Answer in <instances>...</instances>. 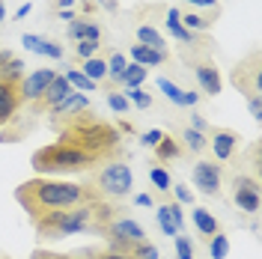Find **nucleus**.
<instances>
[{"label":"nucleus","instance_id":"21","mask_svg":"<svg viewBox=\"0 0 262 259\" xmlns=\"http://www.w3.org/2000/svg\"><path fill=\"white\" fill-rule=\"evenodd\" d=\"M83 75L90 78L93 83H98V81H104L107 78V63L101 60V57H90V60H83V69H81Z\"/></svg>","mask_w":262,"mask_h":259},{"label":"nucleus","instance_id":"40","mask_svg":"<svg viewBox=\"0 0 262 259\" xmlns=\"http://www.w3.org/2000/svg\"><path fill=\"white\" fill-rule=\"evenodd\" d=\"M161 137H164V131L152 128V131H146V134H143V140H140V143H143V146H149V149H155V146H158V140H161Z\"/></svg>","mask_w":262,"mask_h":259},{"label":"nucleus","instance_id":"19","mask_svg":"<svg viewBox=\"0 0 262 259\" xmlns=\"http://www.w3.org/2000/svg\"><path fill=\"white\" fill-rule=\"evenodd\" d=\"M167 30H170V36H176L179 42H194V33H188L185 27H182V12L179 9H170V12H167Z\"/></svg>","mask_w":262,"mask_h":259},{"label":"nucleus","instance_id":"29","mask_svg":"<svg viewBox=\"0 0 262 259\" xmlns=\"http://www.w3.org/2000/svg\"><path fill=\"white\" fill-rule=\"evenodd\" d=\"M209 253H212V259H227L229 239L224 235V232H217V235H212V239H209Z\"/></svg>","mask_w":262,"mask_h":259},{"label":"nucleus","instance_id":"26","mask_svg":"<svg viewBox=\"0 0 262 259\" xmlns=\"http://www.w3.org/2000/svg\"><path fill=\"white\" fill-rule=\"evenodd\" d=\"M63 78L69 81V87H75V90H81V93H93V90H96V83L90 81L83 72H78V69H69Z\"/></svg>","mask_w":262,"mask_h":259},{"label":"nucleus","instance_id":"27","mask_svg":"<svg viewBox=\"0 0 262 259\" xmlns=\"http://www.w3.org/2000/svg\"><path fill=\"white\" fill-rule=\"evenodd\" d=\"M75 259H131L125 253H114V250H98V247H83L78 253H72Z\"/></svg>","mask_w":262,"mask_h":259},{"label":"nucleus","instance_id":"9","mask_svg":"<svg viewBox=\"0 0 262 259\" xmlns=\"http://www.w3.org/2000/svg\"><path fill=\"white\" fill-rule=\"evenodd\" d=\"M194 188L206 197L221 194V164L217 161H196L194 164Z\"/></svg>","mask_w":262,"mask_h":259},{"label":"nucleus","instance_id":"50","mask_svg":"<svg viewBox=\"0 0 262 259\" xmlns=\"http://www.w3.org/2000/svg\"><path fill=\"white\" fill-rule=\"evenodd\" d=\"M6 18V6H3V0H0V21Z\"/></svg>","mask_w":262,"mask_h":259},{"label":"nucleus","instance_id":"37","mask_svg":"<svg viewBox=\"0 0 262 259\" xmlns=\"http://www.w3.org/2000/svg\"><path fill=\"white\" fill-rule=\"evenodd\" d=\"M75 51H78V57L90 60V57H96V54H98V42H78Z\"/></svg>","mask_w":262,"mask_h":259},{"label":"nucleus","instance_id":"1","mask_svg":"<svg viewBox=\"0 0 262 259\" xmlns=\"http://www.w3.org/2000/svg\"><path fill=\"white\" fill-rule=\"evenodd\" d=\"M101 197L104 194L98 191L93 182H63V179H48V176L27 179V182H21L15 188L18 206L27 211L30 221L42 218V214H51V211H63V209L83 206V203H96Z\"/></svg>","mask_w":262,"mask_h":259},{"label":"nucleus","instance_id":"47","mask_svg":"<svg viewBox=\"0 0 262 259\" xmlns=\"http://www.w3.org/2000/svg\"><path fill=\"white\" fill-rule=\"evenodd\" d=\"M27 12H30V3H21V6L15 9V18H24Z\"/></svg>","mask_w":262,"mask_h":259},{"label":"nucleus","instance_id":"38","mask_svg":"<svg viewBox=\"0 0 262 259\" xmlns=\"http://www.w3.org/2000/svg\"><path fill=\"white\" fill-rule=\"evenodd\" d=\"M176 253L179 259H194V250H191V242L185 235H176Z\"/></svg>","mask_w":262,"mask_h":259},{"label":"nucleus","instance_id":"39","mask_svg":"<svg viewBox=\"0 0 262 259\" xmlns=\"http://www.w3.org/2000/svg\"><path fill=\"white\" fill-rule=\"evenodd\" d=\"M30 259H75L72 253H54V250H42V247H36L30 253Z\"/></svg>","mask_w":262,"mask_h":259},{"label":"nucleus","instance_id":"48","mask_svg":"<svg viewBox=\"0 0 262 259\" xmlns=\"http://www.w3.org/2000/svg\"><path fill=\"white\" fill-rule=\"evenodd\" d=\"M188 3H194V6H217V0H188Z\"/></svg>","mask_w":262,"mask_h":259},{"label":"nucleus","instance_id":"23","mask_svg":"<svg viewBox=\"0 0 262 259\" xmlns=\"http://www.w3.org/2000/svg\"><path fill=\"white\" fill-rule=\"evenodd\" d=\"M137 42L140 45H146V48H155V51H164V39H161V33L155 30V27H137Z\"/></svg>","mask_w":262,"mask_h":259},{"label":"nucleus","instance_id":"34","mask_svg":"<svg viewBox=\"0 0 262 259\" xmlns=\"http://www.w3.org/2000/svg\"><path fill=\"white\" fill-rule=\"evenodd\" d=\"M131 259H158V247L149 242H140L134 244V250H131Z\"/></svg>","mask_w":262,"mask_h":259},{"label":"nucleus","instance_id":"18","mask_svg":"<svg viewBox=\"0 0 262 259\" xmlns=\"http://www.w3.org/2000/svg\"><path fill=\"white\" fill-rule=\"evenodd\" d=\"M131 57L137 66H161L167 60V51H155V48H146V45H131Z\"/></svg>","mask_w":262,"mask_h":259},{"label":"nucleus","instance_id":"24","mask_svg":"<svg viewBox=\"0 0 262 259\" xmlns=\"http://www.w3.org/2000/svg\"><path fill=\"white\" fill-rule=\"evenodd\" d=\"M182 140H185V146H188L191 152H196V155H200V152H203V149L209 146L206 134H203V131H196V128H191V125H188V128L182 131Z\"/></svg>","mask_w":262,"mask_h":259},{"label":"nucleus","instance_id":"46","mask_svg":"<svg viewBox=\"0 0 262 259\" xmlns=\"http://www.w3.org/2000/svg\"><path fill=\"white\" fill-rule=\"evenodd\" d=\"M196 101H200L196 93H185V107H191V104H196Z\"/></svg>","mask_w":262,"mask_h":259},{"label":"nucleus","instance_id":"7","mask_svg":"<svg viewBox=\"0 0 262 259\" xmlns=\"http://www.w3.org/2000/svg\"><path fill=\"white\" fill-rule=\"evenodd\" d=\"M232 200L242 211L256 214L259 211V182L250 176H235L232 179Z\"/></svg>","mask_w":262,"mask_h":259},{"label":"nucleus","instance_id":"14","mask_svg":"<svg viewBox=\"0 0 262 259\" xmlns=\"http://www.w3.org/2000/svg\"><path fill=\"white\" fill-rule=\"evenodd\" d=\"M238 140H242V137H238V134H235V131H229V128H217L212 134V152H214V158H217V161H229V158H232V152H235V146H238Z\"/></svg>","mask_w":262,"mask_h":259},{"label":"nucleus","instance_id":"49","mask_svg":"<svg viewBox=\"0 0 262 259\" xmlns=\"http://www.w3.org/2000/svg\"><path fill=\"white\" fill-rule=\"evenodd\" d=\"M72 3H75V0H60V3H57V6H60V9H63V12H66V9H69V6H72Z\"/></svg>","mask_w":262,"mask_h":259},{"label":"nucleus","instance_id":"17","mask_svg":"<svg viewBox=\"0 0 262 259\" xmlns=\"http://www.w3.org/2000/svg\"><path fill=\"white\" fill-rule=\"evenodd\" d=\"M194 227L200 229V235H203V239H212V235L221 232L217 218H214L209 209H203V206H196V209H194Z\"/></svg>","mask_w":262,"mask_h":259},{"label":"nucleus","instance_id":"5","mask_svg":"<svg viewBox=\"0 0 262 259\" xmlns=\"http://www.w3.org/2000/svg\"><path fill=\"white\" fill-rule=\"evenodd\" d=\"M90 182L104 197H116V200L128 197L131 188H134V176H131V167L125 161H111V164H104V167H98V170H93Z\"/></svg>","mask_w":262,"mask_h":259},{"label":"nucleus","instance_id":"36","mask_svg":"<svg viewBox=\"0 0 262 259\" xmlns=\"http://www.w3.org/2000/svg\"><path fill=\"white\" fill-rule=\"evenodd\" d=\"M149 179H152V185H155L158 191H170V173H167V170L155 167V170L149 173Z\"/></svg>","mask_w":262,"mask_h":259},{"label":"nucleus","instance_id":"13","mask_svg":"<svg viewBox=\"0 0 262 259\" xmlns=\"http://www.w3.org/2000/svg\"><path fill=\"white\" fill-rule=\"evenodd\" d=\"M194 75H196V81H200V87H203L206 96H217V93H221L224 81H221V72H217V66H214L212 60L194 63Z\"/></svg>","mask_w":262,"mask_h":259},{"label":"nucleus","instance_id":"4","mask_svg":"<svg viewBox=\"0 0 262 259\" xmlns=\"http://www.w3.org/2000/svg\"><path fill=\"white\" fill-rule=\"evenodd\" d=\"M30 167L39 173V176H78V173H93L101 167L98 158L86 155L75 146H66V143H51V146H42L36 149L30 158Z\"/></svg>","mask_w":262,"mask_h":259},{"label":"nucleus","instance_id":"43","mask_svg":"<svg viewBox=\"0 0 262 259\" xmlns=\"http://www.w3.org/2000/svg\"><path fill=\"white\" fill-rule=\"evenodd\" d=\"M247 104H250V116H253V119H262V101H259V96H250Z\"/></svg>","mask_w":262,"mask_h":259},{"label":"nucleus","instance_id":"30","mask_svg":"<svg viewBox=\"0 0 262 259\" xmlns=\"http://www.w3.org/2000/svg\"><path fill=\"white\" fill-rule=\"evenodd\" d=\"M158 87L164 90V96L170 98L173 104H179V107H185V93H182V90H179V87H176L173 81H167V78H158Z\"/></svg>","mask_w":262,"mask_h":259},{"label":"nucleus","instance_id":"33","mask_svg":"<svg viewBox=\"0 0 262 259\" xmlns=\"http://www.w3.org/2000/svg\"><path fill=\"white\" fill-rule=\"evenodd\" d=\"M122 96L128 98L131 104H137V107H140V111H146L149 104H152V98H149L146 93H143V90H140V87H134V90H125V93H122Z\"/></svg>","mask_w":262,"mask_h":259},{"label":"nucleus","instance_id":"22","mask_svg":"<svg viewBox=\"0 0 262 259\" xmlns=\"http://www.w3.org/2000/svg\"><path fill=\"white\" fill-rule=\"evenodd\" d=\"M179 155H182V146L173 137H161L158 146H155V158L158 161H170V158H179Z\"/></svg>","mask_w":262,"mask_h":259},{"label":"nucleus","instance_id":"16","mask_svg":"<svg viewBox=\"0 0 262 259\" xmlns=\"http://www.w3.org/2000/svg\"><path fill=\"white\" fill-rule=\"evenodd\" d=\"M21 42H24V48L33 51V54H42V57H51V60H60V57H63V48H60L57 42H51V39H42V36L27 33Z\"/></svg>","mask_w":262,"mask_h":259},{"label":"nucleus","instance_id":"45","mask_svg":"<svg viewBox=\"0 0 262 259\" xmlns=\"http://www.w3.org/2000/svg\"><path fill=\"white\" fill-rule=\"evenodd\" d=\"M134 203H137V206H152V197L149 194H137L134 197Z\"/></svg>","mask_w":262,"mask_h":259},{"label":"nucleus","instance_id":"10","mask_svg":"<svg viewBox=\"0 0 262 259\" xmlns=\"http://www.w3.org/2000/svg\"><path fill=\"white\" fill-rule=\"evenodd\" d=\"M21 104V81H0V128L15 119Z\"/></svg>","mask_w":262,"mask_h":259},{"label":"nucleus","instance_id":"32","mask_svg":"<svg viewBox=\"0 0 262 259\" xmlns=\"http://www.w3.org/2000/svg\"><path fill=\"white\" fill-rule=\"evenodd\" d=\"M182 27H185L188 33H194V30H209V18L188 12V15H182Z\"/></svg>","mask_w":262,"mask_h":259},{"label":"nucleus","instance_id":"42","mask_svg":"<svg viewBox=\"0 0 262 259\" xmlns=\"http://www.w3.org/2000/svg\"><path fill=\"white\" fill-rule=\"evenodd\" d=\"M167 209H170V214H173V221L179 224V229H185V214H182L179 203H167Z\"/></svg>","mask_w":262,"mask_h":259},{"label":"nucleus","instance_id":"41","mask_svg":"<svg viewBox=\"0 0 262 259\" xmlns=\"http://www.w3.org/2000/svg\"><path fill=\"white\" fill-rule=\"evenodd\" d=\"M173 194H176V200H179V203H194V194H191L185 185H173Z\"/></svg>","mask_w":262,"mask_h":259},{"label":"nucleus","instance_id":"3","mask_svg":"<svg viewBox=\"0 0 262 259\" xmlns=\"http://www.w3.org/2000/svg\"><path fill=\"white\" fill-rule=\"evenodd\" d=\"M60 134V143L66 146H75L86 155L98 158L101 164H111V161H122L125 158V146H122V131L104 122V119H96L90 116V111L75 119H69L66 125L57 128Z\"/></svg>","mask_w":262,"mask_h":259},{"label":"nucleus","instance_id":"12","mask_svg":"<svg viewBox=\"0 0 262 259\" xmlns=\"http://www.w3.org/2000/svg\"><path fill=\"white\" fill-rule=\"evenodd\" d=\"M72 93V87H69V81H66L63 75H54V81L45 87V93H42V98L36 101V104H30L33 114H48L51 107H57L60 101H63L66 96Z\"/></svg>","mask_w":262,"mask_h":259},{"label":"nucleus","instance_id":"11","mask_svg":"<svg viewBox=\"0 0 262 259\" xmlns=\"http://www.w3.org/2000/svg\"><path fill=\"white\" fill-rule=\"evenodd\" d=\"M54 75H57L54 69H36L27 78H21V101L36 104V101L42 98V93H45V87L54 81Z\"/></svg>","mask_w":262,"mask_h":259},{"label":"nucleus","instance_id":"8","mask_svg":"<svg viewBox=\"0 0 262 259\" xmlns=\"http://www.w3.org/2000/svg\"><path fill=\"white\" fill-rule=\"evenodd\" d=\"M256 63H259V57L250 54V60H247V63H238V69L232 72V83H235V90H242L247 98L259 96V90H262V72L256 69Z\"/></svg>","mask_w":262,"mask_h":259},{"label":"nucleus","instance_id":"28","mask_svg":"<svg viewBox=\"0 0 262 259\" xmlns=\"http://www.w3.org/2000/svg\"><path fill=\"white\" fill-rule=\"evenodd\" d=\"M104 63H107V78H111L114 83H119V78H122V72H125L128 60H125L122 54H111V57H107Z\"/></svg>","mask_w":262,"mask_h":259},{"label":"nucleus","instance_id":"15","mask_svg":"<svg viewBox=\"0 0 262 259\" xmlns=\"http://www.w3.org/2000/svg\"><path fill=\"white\" fill-rule=\"evenodd\" d=\"M66 33H69V39H78V42H98L101 39V27L93 21H83V18H72Z\"/></svg>","mask_w":262,"mask_h":259},{"label":"nucleus","instance_id":"44","mask_svg":"<svg viewBox=\"0 0 262 259\" xmlns=\"http://www.w3.org/2000/svg\"><path fill=\"white\" fill-rule=\"evenodd\" d=\"M191 128H196V131H206L209 125H206V119H203V116H196V114H194V119H191Z\"/></svg>","mask_w":262,"mask_h":259},{"label":"nucleus","instance_id":"31","mask_svg":"<svg viewBox=\"0 0 262 259\" xmlns=\"http://www.w3.org/2000/svg\"><path fill=\"white\" fill-rule=\"evenodd\" d=\"M24 78V63L21 60H9V63L3 66V72H0V81H21Z\"/></svg>","mask_w":262,"mask_h":259},{"label":"nucleus","instance_id":"2","mask_svg":"<svg viewBox=\"0 0 262 259\" xmlns=\"http://www.w3.org/2000/svg\"><path fill=\"white\" fill-rule=\"evenodd\" d=\"M114 218H119V206L116 203H107L101 197L96 203H83V206H75V209L42 214V218H36L30 224L36 229V239L39 242H57V239L75 235V232H86V229L101 232Z\"/></svg>","mask_w":262,"mask_h":259},{"label":"nucleus","instance_id":"6","mask_svg":"<svg viewBox=\"0 0 262 259\" xmlns=\"http://www.w3.org/2000/svg\"><path fill=\"white\" fill-rule=\"evenodd\" d=\"M90 111V98L83 96V93H69V96L57 104V107H51V128L57 131L60 125H66L69 119H75V116H81Z\"/></svg>","mask_w":262,"mask_h":259},{"label":"nucleus","instance_id":"35","mask_svg":"<svg viewBox=\"0 0 262 259\" xmlns=\"http://www.w3.org/2000/svg\"><path fill=\"white\" fill-rule=\"evenodd\" d=\"M107 104H111L114 114H125V111L131 107V101L122 96V93H107Z\"/></svg>","mask_w":262,"mask_h":259},{"label":"nucleus","instance_id":"20","mask_svg":"<svg viewBox=\"0 0 262 259\" xmlns=\"http://www.w3.org/2000/svg\"><path fill=\"white\" fill-rule=\"evenodd\" d=\"M146 72L149 69H143V66L128 63L125 66V72H122V78H119V83H122L125 90H134V87H140V83L146 81Z\"/></svg>","mask_w":262,"mask_h":259},{"label":"nucleus","instance_id":"25","mask_svg":"<svg viewBox=\"0 0 262 259\" xmlns=\"http://www.w3.org/2000/svg\"><path fill=\"white\" fill-rule=\"evenodd\" d=\"M155 218H158V227H161V232H164V235H173V239H176V235L182 232V229H179V224L173 221V214H170V209H167V206H158V211H155Z\"/></svg>","mask_w":262,"mask_h":259}]
</instances>
